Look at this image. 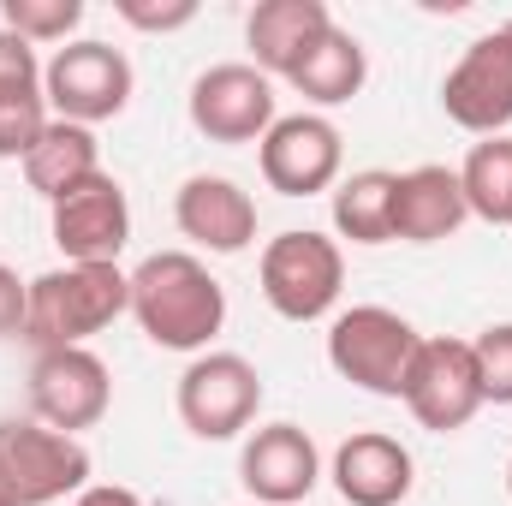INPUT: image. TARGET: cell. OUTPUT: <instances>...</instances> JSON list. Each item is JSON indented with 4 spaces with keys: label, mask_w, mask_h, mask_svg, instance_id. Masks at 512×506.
<instances>
[{
    "label": "cell",
    "mask_w": 512,
    "mask_h": 506,
    "mask_svg": "<svg viewBox=\"0 0 512 506\" xmlns=\"http://www.w3.org/2000/svg\"><path fill=\"white\" fill-rule=\"evenodd\" d=\"M239 483L256 506H304L310 489L322 483V453H316L310 429H298V423L251 429L245 453H239Z\"/></svg>",
    "instance_id": "5bb4252c"
},
{
    "label": "cell",
    "mask_w": 512,
    "mask_h": 506,
    "mask_svg": "<svg viewBox=\"0 0 512 506\" xmlns=\"http://www.w3.org/2000/svg\"><path fill=\"white\" fill-rule=\"evenodd\" d=\"M417 346H423V334L387 304H352V310H340L328 322V364H334V376L376 393V399H399Z\"/></svg>",
    "instance_id": "277c9868"
},
{
    "label": "cell",
    "mask_w": 512,
    "mask_h": 506,
    "mask_svg": "<svg viewBox=\"0 0 512 506\" xmlns=\"http://www.w3.org/2000/svg\"><path fill=\"white\" fill-rule=\"evenodd\" d=\"M459 185H465V209L489 227H512V137H483L471 143L465 167H459Z\"/></svg>",
    "instance_id": "7402d4cb"
},
{
    "label": "cell",
    "mask_w": 512,
    "mask_h": 506,
    "mask_svg": "<svg viewBox=\"0 0 512 506\" xmlns=\"http://www.w3.org/2000/svg\"><path fill=\"white\" fill-rule=\"evenodd\" d=\"M0 465L18 506H54L66 495L78 501L90 489V447L36 417H0Z\"/></svg>",
    "instance_id": "52a82bcc"
},
{
    "label": "cell",
    "mask_w": 512,
    "mask_h": 506,
    "mask_svg": "<svg viewBox=\"0 0 512 506\" xmlns=\"http://www.w3.org/2000/svg\"><path fill=\"white\" fill-rule=\"evenodd\" d=\"M96 173H102V143H96L90 126H72V120H48V131L36 137V149L24 155V179L48 203H60L66 191H78Z\"/></svg>",
    "instance_id": "ffe728a7"
},
{
    "label": "cell",
    "mask_w": 512,
    "mask_h": 506,
    "mask_svg": "<svg viewBox=\"0 0 512 506\" xmlns=\"http://www.w3.org/2000/svg\"><path fill=\"white\" fill-rule=\"evenodd\" d=\"M256 167H262L268 191H280V197H322L340 185L346 137L328 114H280L268 137L256 143Z\"/></svg>",
    "instance_id": "9c48e42d"
},
{
    "label": "cell",
    "mask_w": 512,
    "mask_h": 506,
    "mask_svg": "<svg viewBox=\"0 0 512 506\" xmlns=\"http://www.w3.org/2000/svg\"><path fill=\"white\" fill-rule=\"evenodd\" d=\"M131 90H137V72L114 42H96V36H78L66 48H54V60L42 66V96H48V114L54 120H72V126H102V120H120L131 108Z\"/></svg>",
    "instance_id": "5b68a950"
},
{
    "label": "cell",
    "mask_w": 512,
    "mask_h": 506,
    "mask_svg": "<svg viewBox=\"0 0 512 506\" xmlns=\"http://www.w3.org/2000/svg\"><path fill=\"white\" fill-rule=\"evenodd\" d=\"M256 280H262V298H268L274 316H286V322H322V316H334V304L346 292V251L328 233L292 227V233H274L262 245Z\"/></svg>",
    "instance_id": "3957f363"
},
{
    "label": "cell",
    "mask_w": 512,
    "mask_h": 506,
    "mask_svg": "<svg viewBox=\"0 0 512 506\" xmlns=\"http://www.w3.org/2000/svg\"><path fill=\"white\" fill-rule=\"evenodd\" d=\"M0 506H18L12 501V483H6V465H0Z\"/></svg>",
    "instance_id": "f546056e"
},
{
    "label": "cell",
    "mask_w": 512,
    "mask_h": 506,
    "mask_svg": "<svg viewBox=\"0 0 512 506\" xmlns=\"http://www.w3.org/2000/svg\"><path fill=\"white\" fill-rule=\"evenodd\" d=\"M364 78H370V54H364V42H358L346 24H328L322 42L292 66L286 84H292L310 108H346V102L364 90Z\"/></svg>",
    "instance_id": "d6986e66"
},
{
    "label": "cell",
    "mask_w": 512,
    "mask_h": 506,
    "mask_svg": "<svg viewBox=\"0 0 512 506\" xmlns=\"http://www.w3.org/2000/svg\"><path fill=\"white\" fill-rule=\"evenodd\" d=\"M179 233L209 256H239L256 239V197L227 173H191L173 197Z\"/></svg>",
    "instance_id": "9a60e30c"
},
{
    "label": "cell",
    "mask_w": 512,
    "mask_h": 506,
    "mask_svg": "<svg viewBox=\"0 0 512 506\" xmlns=\"http://www.w3.org/2000/svg\"><path fill=\"white\" fill-rule=\"evenodd\" d=\"M328 24H334L328 0H256V12L245 18L251 66L268 78H292V66L322 42Z\"/></svg>",
    "instance_id": "ac0fdd59"
},
{
    "label": "cell",
    "mask_w": 512,
    "mask_h": 506,
    "mask_svg": "<svg viewBox=\"0 0 512 506\" xmlns=\"http://www.w3.org/2000/svg\"><path fill=\"white\" fill-rule=\"evenodd\" d=\"M78 24H84V0H0V30L24 36L30 48L78 42V36H72Z\"/></svg>",
    "instance_id": "603a6c76"
},
{
    "label": "cell",
    "mask_w": 512,
    "mask_h": 506,
    "mask_svg": "<svg viewBox=\"0 0 512 506\" xmlns=\"http://www.w3.org/2000/svg\"><path fill=\"white\" fill-rule=\"evenodd\" d=\"M120 18L131 30H185L197 18V0H161V6H143V0H120Z\"/></svg>",
    "instance_id": "4316f807"
},
{
    "label": "cell",
    "mask_w": 512,
    "mask_h": 506,
    "mask_svg": "<svg viewBox=\"0 0 512 506\" xmlns=\"http://www.w3.org/2000/svg\"><path fill=\"white\" fill-rule=\"evenodd\" d=\"M334 489L346 506H399L417 483V459L399 435L382 429H358L334 447V465H328Z\"/></svg>",
    "instance_id": "2e32d148"
},
{
    "label": "cell",
    "mask_w": 512,
    "mask_h": 506,
    "mask_svg": "<svg viewBox=\"0 0 512 506\" xmlns=\"http://www.w3.org/2000/svg\"><path fill=\"white\" fill-rule=\"evenodd\" d=\"M72 506H143V495H137V489H126V483H90V489H84Z\"/></svg>",
    "instance_id": "f1b7e54d"
},
{
    "label": "cell",
    "mask_w": 512,
    "mask_h": 506,
    "mask_svg": "<svg viewBox=\"0 0 512 506\" xmlns=\"http://www.w3.org/2000/svg\"><path fill=\"white\" fill-rule=\"evenodd\" d=\"M131 316L161 352H209L227 328V286L197 251H155L131 268Z\"/></svg>",
    "instance_id": "6da1fadb"
},
{
    "label": "cell",
    "mask_w": 512,
    "mask_h": 506,
    "mask_svg": "<svg viewBox=\"0 0 512 506\" xmlns=\"http://www.w3.org/2000/svg\"><path fill=\"white\" fill-rule=\"evenodd\" d=\"M185 114L209 143H262L268 126L280 120L274 114V78L256 72L251 60H221V66L191 78Z\"/></svg>",
    "instance_id": "30bf717a"
},
{
    "label": "cell",
    "mask_w": 512,
    "mask_h": 506,
    "mask_svg": "<svg viewBox=\"0 0 512 506\" xmlns=\"http://www.w3.org/2000/svg\"><path fill=\"white\" fill-rule=\"evenodd\" d=\"M0 90H42V60L12 30H0Z\"/></svg>",
    "instance_id": "484cf974"
},
{
    "label": "cell",
    "mask_w": 512,
    "mask_h": 506,
    "mask_svg": "<svg viewBox=\"0 0 512 506\" xmlns=\"http://www.w3.org/2000/svg\"><path fill=\"white\" fill-rule=\"evenodd\" d=\"M48 233L66 262H120L131 239V197L126 185L102 167L96 179H84L78 191H66L60 203H48Z\"/></svg>",
    "instance_id": "4fadbf2b"
},
{
    "label": "cell",
    "mask_w": 512,
    "mask_h": 506,
    "mask_svg": "<svg viewBox=\"0 0 512 506\" xmlns=\"http://www.w3.org/2000/svg\"><path fill=\"white\" fill-rule=\"evenodd\" d=\"M245 506H256V501H245Z\"/></svg>",
    "instance_id": "d6a6232c"
},
{
    "label": "cell",
    "mask_w": 512,
    "mask_h": 506,
    "mask_svg": "<svg viewBox=\"0 0 512 506\" xmlns=\"http://www.w3.org/2000/svg\"><path fill=\"white\" fill-rule=\"evenodd\" d=\"M120 316H131V274L120 262H60V268L30 280L24 340L36 352L90 346Z\"/></svg>",
    "instance_id": "7a4b0ae2"
},
{
    "label": "cell",
    "mask_w": 512,
    "mask_h": 506,
    "mask_svg": "<svg viewBox=\"0 0 512 506\" xmlns=\"http://www.w3.org/2000/svg\"><path fill=\"white\" fill-rule=\"evenodd\" d=\"M465 221H471V209H465L459 167L423 161V167L399 173V185H393V239H405V245H441Z\"/></svg>",
    "instance_id": "e0dca14e"
},
{
    "label": "cell",
    "mask_w": 512,
    "mask_h": 506,
    "mask_svg": "<svg viewBox=\"0 0 512 506\" xmlns=\"http://www.w3.org/2000/svg\"><path fill=\"white\" fill-rule=\"evenodd\" d=\"M24 316H30V280H18V268L0 262V340H24Z\"/></svg>",
    "instance_id": "83f0119b"
},
{
    "label": "cell",
    "mask_w": 512,
    "mask_h": 506,
    "mask_svg": "<svg viewBox=\"0 0 512 506\" xmlns=\"http://www.w3.org/2000/svg\"><path fill=\"white\" fill-rule=\"evenodd\" d=\"M114 405V376L90 346H60V352H36L30 364V417L60 429V435H84L108 417Z\"/></svg>",
    "instance_id": "8fae6325"
},
{
    "label": "cell",
    "mask_w": 512,
    "mask_h": 506,
    "mask_svg": "<svg viewBox=\"0 0 512 506\" xmlns=\"http://www.w3.org/2000/svg\"><path fill=\"white\" fill-rule=\"evenodd\" d=\"M441 108L447 120L471 137H507L512 126V36L507 24L477 36L459 66L441 78Z\"/></svg>",
    "instance_id": "7c38bea8"
},
{
    "label": "cell",
    "mask_w": 512,
    "mask_h": 506,
    "mask_svg": "<svg viewBox=\"0 0 512 506\" xmlns=\"http://www.w3.org/2000/svg\"><path fill=\"white\" fill-rule=\"evenodd\" d=\"M393 185L399 173L364 167L334 185V233L352 245H393Z\"/></svg>",
    "instance_id": "44dd1931"
},
{
    "label": "cell",
    "mask_w": 512,
    "mask_h": 506,
    "mask_svg": "<svg viewBox=\"0 0 512 506\" xmlns=\"http://www.w3.org/2000/svg\"><path fill=\"white\" fill-rule=\"evenodd\" d=\"M507 495H512V465H507Z\"/></svg>",
    "instance_id": "4dcf8cb0"
},
{
    "label": "cell",
    "mask_w": 512,
    "mask_h": 506,
    "mask_svg": "<svg viewBox=\"0 0 512 506\" xmlns=\"http://www.w3.org/2000/svg\"><path fill=\"white\" fill-rule=\"evenodd\" d=\"M507 36H512V18H507Z\"/></svg>",
    "instance_id": "1f68e13d"
},
{
    "label": "cell",
    "mask_w": 512,
    "mask_h": 506,
    "mask_svg": "<svg viewBox=\"0 0 512 506\" xmlns=\"http://www.w3.org/2000/svg\"><path fill=\"white\" fill-rule=\"evenodd\" d=\"M48 96L42 90H0V161H24L36 137L48 131Z\"/></svg>",
    "instance_id": "cb8c5ba5"
},
{
    "label": "cell",
    "mask_w": 512,
    "mask_h": 506,
    "mask_svg": "<svg viewBox=\"0 0 512 506\" xmlns=\"http://www.w3.org/2000/svg\"><path fill=\"white\" fill-rule=\"evenodd\" d=\"M173 405L197 441H239L262 411V376L245 352H197L173 387Z\"/></svg>",
    "instance_id": "8992f818"
},
{
    "label": "cell",
    "mask_w": 512,
    "mask_h": 506,
    "mask_svg": "<svg viewBox=\"0 0 512 506\" xmlns=\"http://www.w3.org/2000/svg\"><path fill=\"white\" fill-rule=\"evenodd\" d=\"M405 411L429 429V435H459L477 411H483V376H477V352L471 340H423L411 370H405V387H399Z\"/></svg>",
    "instance_id": "ba28073f"
},
{
    "label": "cell",
    "mask_w": 512,
    "mask_h": 506,
    "mask_svg": "<svg viewBox=\"0 0 512 506\" xmlns=\"http://www.w3.org/2000/svg\"><path fill=\"white\" fill-rule=\"evenodd\" d=\"M477 376H483V405H512V322H495L471 340Z\"/></svg>",
    "instance_id": "d4e9b609"
}]
</instances>
